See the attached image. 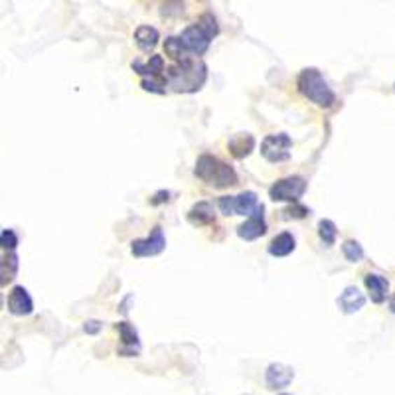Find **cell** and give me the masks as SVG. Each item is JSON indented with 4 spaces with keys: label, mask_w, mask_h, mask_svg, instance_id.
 Returning <instances> with one entry per match:
<instances>
[{
    "label": "cell",
    "mask_w": 395,
    "mask_h": 395,
    "mask_svg": "<svg viewBox=\"0 0 395 395\" xmlns=\"http://www.w3.org/2000/svg\"><path fill=\"white\" fill-rule=\"evenodd\" d=\"M295 249L296 240L291 231H283V233L275 235L271 243H269V247H267V251H269L271 257H286V255H291Z\"/></svg>",
    "instance_id": "obj_17"
},
{
    "label": "cell",
    "mask_w": 395,
    "mask_h": 395,
    "mask_svg": "<svg viewBox=\"0 0 395 395\" xmlns=\"http://www.w3.org/2000/svg\"><path fill=\"white\" fill-rule=\"evenodd\" d=\"M160 40V34L153 26H139L137 32H134V42L139 46V50L144 54H151L154 48L158 46Z\"/></svg>",
    "instance_id": "obj_19"
},
{
    "label": "cell",
    "mask_w": 395,
    "mask_h": 395,
    "mask_svg": "<svg viewBox=\"0 0 395 395\" xmlns=\"http://www.w3.org/2000/svg\"><path fill=\"white\" fill-rule=\"evenodd\" d=\"M363 285L370 293L373 305H384L389 295V281L384 275L380 273H366L363 275Z\"/></svg>",
    "instance_id": "obj_14"
},
{
    "label": "cell",
    "mask_w": 395,
    "mask_h": 395,
    "mask_svg": "<svg viewBox=\"0 0 395 395\" xmlns=\"http://www.w3.org/2000/svg\"><path fill=\"white\" fill-rule=\"evenodd\" d=\"M131 67L134 69V74H139L143 79H146V77H162L165 60H162V55H151L146 62L134 60L131 64Z\"/></svg>",
    "instance_id": "obj_16"
},
{
    "label": "cell",
    "mask_w": 395,
    "mask_h": 395,
    "mask_svg": "<svg viewBox=\"0 0 395 395\" xmlns=\"http://www.w3.org/2000/svg\"><path fill=\"white\" fill-rule=\"evenodd\" d=\"M6 307L11 310L14 317H28L34 312V300L28 289L22 285L12 286V291L8 293V300Z\"/></svg>",
    "instance_id": "obj_10"
},
{
    "label": "cell",
    "mask_w": 395,
    "mask_h": 395,
    "mask_svg": "<svg viewBox=\"0 0 395 395\" xmlns=\"http://www.w3.org/2000/svg\"><path fill=\"white\" fill-rule=\"evenodd\" d=\"M141 88L144 91H151V93H158V95H162L166 93V88H168V83H166V77H146V79H141Z\"/></svg>",
    "instance_id": "obj_24"
},
{
    "label": "cell",
    "mask_w": 395,
    "mask_h": 395,
    "mask_svg": "<svg viewBox=\"0 0 395 395\" xmlns=\"http://www.w3.org/2000/svg\"><path fill=\"white\" fill-rule=\"evenodd\" d=\"M228 148H230L233 158L243 160L245 156H249V154L253 153V148H255V137L249 134V132H237V134H233L230 139Z\"/></svg>",
    "instance_id": "obj_15"
},
{
    "label": "cell",
    "mask_w": 395,
    "mask_h": 395,
    "mask_svg": "<svg viewBox=\"0 0 395 395\" xmlns=\"http://www.w3.org/2000/svg\"><path fill=\"white\" fill-rule=\"evenodd\" d=\"M16 273H18V255L11 251L8 255L2 257V286H6L11 281H14Z\"/></svg>",
    "instance_id": "obj_20"
},
{
    "label": "cell",
    "mask_w": 395,
    "mask_h": 395,
    "mask_svg": "<svg viewBox=\"0 0 395 395\" xmlns=\"http://www.w3.org/2000/svg\"><path fill=\"white\" fill-rule=\"evenodd\" d=\"M166 249V235L160 226H154L148 237L134 240L131 243V253L134 257H156Z\"/></svg>",
    "instance_id": "obj_8"
},
{
    "label": "cell",
    "mask_w": 395,
    "mask_h": 395,
    "mask_svg": "<svg viewBox=\"0 0 395 395\" xmlns=\"http://www.w3.org/2000/svg\"><path fill=\"white\" fill-rule=\"evenodd\" d=\"M279 395H291V394H279Z\"/></svg>",
    "instance_id": "obj_30"
},
{
    "label": "cell",
    "mask_w": 395,
    "mask_h": 395,
    "mask_svg": "<svg viewBox=\"0 0 395 395\" xmlns=\"http://www.w3.org/2000/svg\"><path fill=\"white\" fill-rule=\"evenodd\" d=\"M188 221L192 226H196V228H204V226H209V223H216L214 206L209 202H198L188 212Z\"/></svg>",
    "instance_id": "obj_18"
},
{
    "label": "cell",
    "mask_w": 395,
    "mask_h": 395,
    "mask_svg": "<svg viewBox=\"0 0 395 395\" xmlns=\"http://www.w3.org/2000/svg\"><path fill=\"white\" fill-rule=\"evenodd\" d=\"M0 245H2L4 251L8 253L14 251L18 247V235L14 233V230H11V228L2 230V233H0Z\"/></svg>",
    "instance_id": "obj_25"
},
{
    "label": "cell",
    "mask_w": 395,
    "mask_h": 395,
    "mask_svg": "<svg viewBox=\"0 0 395 395\" xmlns=\"http://www.w3.org/2000/svg\"><path fill=\"white\" fill-rule=\"evenodd\" d=\"M293 380H295V370L286 363L273 362L269 363V368L265 370V384L273 391L286 387Z\"/></svg>",
    "instance_id": "obj_12"
},
{
    "label": "cell",
    "mask_w": 395,
    "mask_h": 395,
    "mask_svg": "<svg viewBox=\"0 0 395 395\" xmlns=\"http://www.w3.org/2000/svg\"><path fill=\"white\" fill-rule=\"evenodd\" d=\"M296 88H298L303 97H307L308 101H312L319 107L328 109V107H332L336 103V93L332 91L328 81L324 79V76L320 74L317 67H305L298 74Z\"/></svg>",
    "instance_id": "obj_3"
},
{
    "label": "cell",
    "mask_w": 395,
    "mask_h": 395,
    "mask_svg": "<svg viewBox=\"0 0 395 395\" xmlns=\"http://www.w3.org/2000/svg\"><path fill=\"white\" fill-rule=\"evenodd\" d=\"M342 255H344L346 261H350V263H360L363 257H366L363 247L356 242V240H346V242L342 243Z\"/></svg>",
    "instance_id": "obj_22"
},
{
    "label": "cell",
    "mask_w": 395,
    "mask_h": 395,
    "mask_svg": "<svg viewBox=\"0 0 395 395\" xmlns=\"http://www.w3.org/2000/svg\"><path fill=\"white\" fill-rule=\"evenodd\" d=\"M307 180L303 176H286L277 180L273 186L269 188V198L273 202H291L298 204V200L307 192Z\"/></svg>",
    "instance_id": "obj_5"
},
{
    "label": "cell",
    "mask_w": 395,
    "mask_h": 395,
    "mask_svg": "<svg viewBox=\"0 0 395 395\" xmlns=\"http://www.w3.org/2000/svg\"><path fill=\"white\" fill-rule=\"evenodd\" d=\"M220 34V26L218 20L212 12H206L196 24L188 26L186 30L182 32V44L186 48V52L194 55H202L208 52L212 40Z\"/></svg>",
    "instance_id": "obj_4"
},
{
    "label": "cell",
    "mask_w": 395,
    "mask_h": 395,
    "mask_svg": "<svg viewBox=\"0 0 395 395\" xmlns=\"http://www.w3.org/2000/svg\"><path fill=\"white\" fill-rule=\"evenodd\" d=\"M165 50L166 54L170 55L172 60L176 62H182V60H186V48L182 44V38L180 36H170V38H166L165 42Z\"/></svg>",
    "instance_id": "obj_23"
},
{
    "label": "cell",
    "mask_w": 395,
    "mask_h": 395,
    "mask_svg": "<svg viewBox=\"0 0 395 395\" xmlns=\"http://www.w3.org/2000/svg\"><path fill=\"white\" fill-rule=\"evenodd\" d=\"M336 305L340 308L342 314H354L358 310H362L366 305V296L356 285H348L336 298Z\"/></svg>",
    "instance_id": "obj_13"
},
{
    "label": "cell",
    "mask_w": 395,
    "mask_h": 395,
    "mask_svg": "<svg viewBox=\"0 0 395 395\" xmlns=\"http://www.w3.org/2000/svg\"><path fill=\"white\" fill-rule=\"evenodd\" d=\"M165 77L176 93H196L208 81V66L198 57H186L166 67Z\"/></svg>",
    "instance_id": "obj_1"
},
{
    "label": "cell",
    "mask_w": 395,
    "mask_h": 395,
    "mask_svg": "<svg viewBox=\"0 0 395 395\" xmlns=\"http://www.w3.org/2000/svg\"><path fill=\"white\" fill-rule=\"evenodd\" d=\"M389 310L395 314V295L391 296V300H389Z\"/></svg>",
    "instance_id": "obj_29"
},
{
    "label": "cell",
    "mask_w": 395,
    "mask_h": 395,
    "mask_svg": "<svg viewBox=\"0 0 395 395\" xmlns=\"http://www.w3.org/2000/svg\"><path fill=\"white\" fill-rule=\"evenodd\" d=\"M319 237L326 247H332L336 240H338V228L332 220H320L319 221Z\"/></svg>",
    "instance_id": "obj_21"
},
{
    "label": "cell",
    "mask_w": 395,
    "mask_h": 395,
    "mask_svg": "<svg viewBox=\"0 0 395 395\" xmlns=\"http://www.w3.org/2000/svg\"><path fill=\"white\" fill-rule=\"evenodd\" d=\"M194 174L206 182L208 186L214 188H230L235 186L240 182L237 172L233 170V166H230L228 162L220 160L218 156L214 154H202L196 160V168H194Z\"/></svg>",
    "instance_id": "obj_2"
},
{
    "label": "cell",
    "mask_w": 395,
    "mask_h": 395,
    "mask_svg": "<svg viewBox=\"0 0 395 395\" xmlns=\"http://www.w3.org/2000/svg\"><path fill=\"white\" fill-rule=\"evenodd\" d=\"M267 233V223H265V206L259 204L257 209L253 212L247 220L243 221L242 226L237 228V235L245 240V242H255L259 237H263Z\"/></svg>",
    "instance_id": "obj_9"
},
{
    "label": "cell",
    "mask_w": 395,
    "mask_h": 395,
    "mask_svg": "<svg viewBox=\"0 0 395 395\" xmlns=\"http://www.w3.org/2000/svg\"><path fill=\"white\" fill-rule=\"evenodd\" d=\"M291 148H293V139L286 132H275V134H267L261 143V154L267 162L271 165H279V162H286L291 158Z\"/></svg>",
    "instance_id": "obj_6"
},
{
    "label": "cell",
    "mask_w": 395,
    "mask_h": 395,
    "mask_svg": "<svg viewBox=\"0 0 395 395\" xmlns=\"http://www.w3.org/2000/svg\"><path fill=\"white\" fill-rule=\"evenodd\" d=\"M117 330L121 336V348H119V356L123 358H134L141 352V340H139V332L132 326L131 322L123 320L117 322Z\"/></svg>",
    "instance_id": "obj_11"
},
{
    "label": "cell",
    "mask_w": 395,
    "mask_h": 395,
    "mask_svg": "<svg viewBox=\"0 0 395 395\" xmlns=\"http://www.w3.org/2000/svg\"><path fill=\"white\" fill-rule=\"evenodd\" d=\"M285 214H289V216H293V218H307L308 214H310V209L307 208V206H303V204H293L291 208L285 209Z\"/></svg>",
    "instance_id": "obj_26"
},
{
    "label": "cell",
    "mask_w": 395,
    "mask_h": 395,
    "mask_svg": "<svg viewBox=\"0 0 395 395\" xmlns=\"http://www.w3.org/2000/svg\"><path fill=\"white\" fill-rule=\"evenodd\" d=\"M257 206L259 200L251 190H245L237 196H221L218 200V208L223 216H251Z\"/></svg>",
    "instance_id": "obj_7"
},
{
    "label": "cell",
    "mask_w": 395,
    "mask_h": 395,
    "mask_svg": "<svg viewBox=\"0 0 395 395\" xmlns=\"http://www.w3.org/2000/svg\"><path fill=\"white\" fill-rule=\"evenodd\" d=\"M83 330H85L88 334H97L99 330H101V322H99V320H88Z\"/></svg>",
    "instance_id": "obj_28"
},
{
    "label": "cell",
    "mask_w": 395,
    "mask_h": 395,
    "mask_svg": "<svg viewBox=\"0 0 395 395\" xmlns=\"http://www.w3.org/2000/svg\"><path fill=\"white\" fill-rule=\"evenodd\" d=\"M170 200V192L168 190H160V192H156L153 198H151V204L153 206H158V204H165Z\"/></svg>",
    "instance_id": "obj_27"
}]
</instances>
